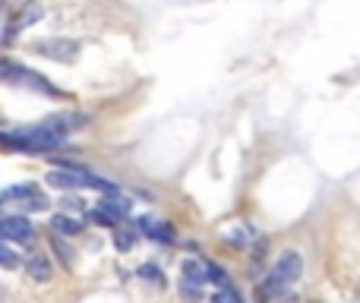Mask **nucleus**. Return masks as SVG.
<instances>
[{
  "mask_svg": "<svg viewBox=\"0 0 360 303\" xmlns=\"http://www.w3.org/2000/svg\"><path fill=\"white\" fill-rule=\"evenodd\" d=\"M35 51L41 57H51V60L73 63L76 60V51H79V41H70V38H44V41L35 44Z\"/></svg>",
  "mask_w": 360,
  "mask_h": 303,
  "instance_id": "obj_3",
  "label": "nucleus"
},
{
  "mask_svg": "<svg viewBox=\"0 0 360 303\" xmlns=\"http://www.w3.org/2000/svg\"><path fill=\"white\" fill-rule=\"evenodd\" d=\"M202 269H205V281H212V285H218V288H228V275H224L215 262H205Z\"/></svg>",
  "mask_w": 360,
  "mask_h": 303,
  "instance_id": "obj_12",
  "label": "nucleus"
},
{
  "mask_svg": "<svg viewBox=\"0 0 360 303\" xmlns=\"http://www.w3.org/2000/svg\"><path fill=\"white\" fill-rule=\"evenodd\" d=\"M51 247L57 250V256H60V259H63V266H70V262H73V259H70V250L63 247V243L57 240V237H51Z\"/></svg>",
  "mask_w": 360,
  "mask_h": 303,
  "instance_id": "obj_16",
  "label": "nucleus"
},
{
  "mask_svg": "<svg viewBox=\"0 0 360 303\" xmlns=\"http://www.w3.org/2000/svg\"><path fill=\"white\" fill-rule=\"evenodd\" d=\"M136 240H139V231H133V228H117V234H114L117 250H130Z\"/></svg>",
  "mask_w": 360,
  "mask_h": 303,
  "instance_id": "obj_11",
  "label": "nucleus"
},
{
  "mask_svg": "<svg viewBox=\"0 0 360 303\" xmlns=\"http://www.w3.org/2000/svg\"><path fill=\"white\" fill-rule=\"evenodd\" d=\"M4 199H25V209L32 212H44L48 209V199L41 196V190L32 183H19V186H10V190H4Z\"/></svg>",
  "mask_w": 360,
  "mask_h": 303,
  "instance_id": "obj_4",
  "label": "nucleus"
},
{
  "mask_svg": "<svg viewBox=\"0 0 360 303\" xmlns=\"http://www.w3.org/2000/svg\"><path fill=\"white\" fill-rule=\"evenodd\" d=\"M139 275H143V278L149 281V285H158V288L165 285V275H162V269H155V266H143V269H139Z\"/></svg>",
  "mask_w": 360,
  "mask_h": 303,
  "instance_id": "obj_13",
  "label": "nucleus"
},
{
  "mask_svg": "<svg viewBox=\"0 0 360 303\" xmlns=\"http://www.w3.org/2000/svg\"><path fill=\"white\" fill-rule=\"evenodd\" d=\"M70 120L67 117H51L44 124H35V127H25V130H16V133H0V149H13V152H51V149H60L67 143L70 130L67 127Z\"/></svg>",
  "mask_w": 360,
  "mask_h": 303,
  "instance_id": "obj_1",
  "label": "nucleus"
},
{
  "mask_svg": "<svg viewBox=\"0 0 360 303\" xmlns=\"http://www.w3.org/2000/svg\"><path fill=\"white\" fill-rule=\"evenodd\" d=\"M29 275L35 281H48L51 278V266H48V259L44 256H32V262H29Z\"/></svg>",
  "mask_w": 360,
  "mask_h": 303,
  "instance_id": "obj_10",
  "label": "nucleus"
},
{
  "mask_svg": "<svg viewBox=\"0 0 360 303\" xmlns=\"http://www.w3.org/2000/svg\"><path fill=\"white\" fill-rule=\"evenodd\" d=\"M101 209H105L108 215H114V218H117V221H120V218H127V215H130V209H133V205H130V199H124V196H114V193H108V196L101 199Z\"/></svg>",
  "mask_w": 360,
  "mask_h": 303,
  "instance_id": "obj_8",
  "label": "nucleus"
},
{
  "mask_svg": "<svg viewBox=\"0 0 360 303\" xmlns=\"http://www.w3.org/2000/svg\"><path fill=\"white\" fill-rule=\"evenodd\" d=\"M0 240H16V243H29L32 240V224L22 215H10L0 221Z\"/></svg>",
  "mask_w": 360,
  "mask_h": 303,
  "instance_id": "obj_6",
  "label": "nucleus"
},
{
  "mask_svg": "<svg viewBox=\"0 0 360 303\" xmlns=\"http://www.w3.org/2000/svg\"><path fill=\"white\" fill-rule=\"evenodd\" d=\"M300 272H304V259H300V253L288 250V253L281 256L278 262H275V269L269 272V278L262 281V288H256V300H262V303H275V300L281 297V294L288 291V288L297 285Z\"/></svg>",
  "mask_w": 360,
  "mask_h": 303,
  "instance_id": "obj_2",
  "label": "nucleus"
},
{
  "mask_svg": "<svg viewBox=\"0 0 360 303\" xmlns=\"http://www.w3.org/2000/svg\"><path fill=\"white\" fill-rule=\"evenodd\" d=\"M0 266H4V269H16L19 266V256L13 253V250L6 247L4 240H0Z\"/></svg>",
  "mask_w": 360,
  "mask_h": 303,
  "instance_id": "obj_14",
  "label": "nucleus"
},
{
  "mask_svg": "<svg viewBox=\"0 0 360 303\" xmlns=\"http://www.w3.org/2000/svg\"><path fill=\"white\" fill-rule=\"evenodd\" d=\"M212 303H228V297H212Z\"/></svg>",
  "mask_w": 360,
  "mask_h": 303,
  "instance_id": "obj_17",
  "label": "nucleus"
},
{
  "mask_svg": "<svg viewBox=\"0 0 360 303\" xmlns=\"http://www.w3.org/2000/svg\"><path fill=\"white\" fill-rule=\"evenodd\" d=\"M89 218H92L95 224H105V228H114V224H117V218H114V215H108L105 209H95V212H89Z\"/></svg>",
  "mask_w": 360,
  "mask_h": 303,
  "instance_id": "obj_15",
  "label": "nucleus"
},
{
  "mask_svg": "<svg viewBox=\"0 0 360 303\" xmlns=\"http://www.w3.org/2000/svg\"><path fill=\"white\" fill-rule=\"evenodd\" d=\"M180 291L186 294V297H199V288L205 285V269L199 266V262H193V259H186L184 266H180Z\"/></svg>",
  "mask_w": 360,
  "mask_h": 303,
  "instance_id": "obj_5",
  "label": "nucleus"
},
{
  "mask_svg": "<svg viewBox=\"0 0 360 303\" xmlns=\"http://www.w3.org/2000/svg\"><path fill=\"white\" fill-rule=\"evenodd\" d=\"M51 228H54V237H76V234H82V221L67 218V215H54V218H51Z\"/></svg>",
  "mask_w": 360,
  "mask_h": 303,
  "instance_id": "obj_9",
  "label": "nucleus"
},
{
  "mask_svg": "<svg viewBox=\"0 0 360 303\" xmlns=\"http://www.w3.org/2000/svg\"><path fill=\"white\" fill-rule=\"evenodd\" d=\"M139 228H143L146 237H152V240H162V243H174V228H171L168 221H155V218H139Z\"/></svg>",
  "mask_w": 360,
  "mask_h": 303,
  "instance_id": "obj_7",
  "label": "nucleus"
}]
</instances>
